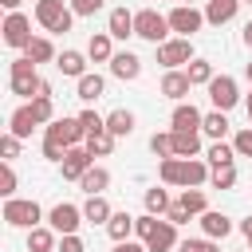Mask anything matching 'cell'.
<instances>
[{
  "label": "cell",
  "instance_id": "obj_1",
  "mask_svg": "<svg viewBox=\"0 0 252 252\" xmlns=\"http://www.w3.org/2000/svg\"><path fill=\"white\" fill-rule=\"evenodd\" d=\"M209 173H213L209 161H201V158H177V154L161 158V165H158L161 185H181V189H201L209 181Z\"/></svg>",
  "mask_w": 252,
  "mask_h": 252
},
{
  "label": "cell",
  "instance_id": "obj_2",
  "mask_svg": "<svg viewBox=\"0 0 252 252\" xmlns=\"http://www.w3.org/2000/svg\"><path fill=\"white\" fill-rule=\"evenodd\" d=\"M134 236L146 240L150 252H173V248L181 244V240H177V224L165 220V217H154V213H142V217L134 220Z\"/></svg>",
  "mask_w": 252,
  "mask_h": 252
},
{
  "label": "cell",
  "instance_id": "obj_3",
  "mask_svg": "<svg viewBox=\"0 0 252 252\" xmlns=\"http://www.w3.org/2000/svg\"><path fill=\"white\" fill-rule=\"evenodd\" d=\"M8 87H12V94H20V98H35V94H39L43 79H39V71H35V63H32L28 55L12 59V67H8Z\"/></svg>",
  "mask_w": 252,
  "mask_h": 252
},
{
  "label": "cell",
  "instance_id": "obj_4",
  "mask_svg": "<svg viewBox=\"0 0 252 252\" xmlns=\"http://www.w3.org/2000/svg\"><path fill=\"white\" fill-rule=\"evenodd\" d=\"M169 16H161L158 8H142V12H134V35L138 39H146V43H165L169 39Z\"/></svg>",
  "mask_w": 252,
  "mask_h": 252
},
{
  "label": "cell",
  "instance_id": "obj_5",
  "mask_svg": "<svg viewBox=\"0 0 252 252\" xmlns=\"http://www.w3.org/2000/svg\"><path fill=\"white\" fill-rule=\"evenodd\" d=\"M0 217H4V224H12V228H35V224L43 220V209H39L32 197H8Z\"/></svg>",
  "mask_w": 252,
  "mask_h": 252
},
{
  "label": "cell",
  "instance_id": "obj_6",
  "mask_svg": "<svg viewBox=\"0 0 252 252\" xmlns=\"http://www.w3.org/2000/svg\"><path fill=\"white\" fill-rule=\"evenodd\" d=\"M35 20H39L47 32L63 35V32H71V24H75V12H71L63 0H35Z\"/></svg>",
  "mask_w": 252,
  "mask_h": 252
},
{
  "label": "cell",
  "instance_id": "obj_7",
  "mask_svg": "<svg viewBox=\"0 0 252 252\" xmlns=\"http://www.w3.org/2000/svg\"><path fill=\"white\" fill-rule=\"evenodd\" d=\"M197 55H193V39L189 35H173L165 43H158V63L165 71H177V67H189Z\"/></svg>",
  "mask_w": 252,
  "mask_h": 252
},
{
  "label": "cell",
  "instance_id": "obj_8",
  "mask_svg": "<svg viewBox=\"0 0 252 252\" xmlns=\"http://www.w3.org/2000/svg\"><path fill=\"white\" fill-rule=\"evenodd\" d=\"M169 28L177 32V35H197L201 28H205V8H197V4H177L173 12H169Z\"/></svg>",
  "mask_w": 252,
  "mask_h": 252
},
{
  "label": "cell",
  "instance_id": "obj_9",
  "mask_svg": "<svg viewBox=\"0 0 252 252\" xmlns=\"http://www.w3.org/2000/svg\"><path fill=\"white\" fill-rule=\"evenodd\" d=\"M205 91H209V102H213L217 110H232V106L240 102V87H236L232 75H213V83H209Z\"/></svg>",
  "mask_w": 252,
  "mask_h": 252
},
{
  "label": "cell",
  "instance_id": "obj_10",
  "mask_svg": "<svg viewBox=\"0 0 252 252\" xmlns=\"http://www.w3.org/2000/svg\"><path fill=\"white\" fill-rule=\"evenodd\" d=\"M87 217H83V205H71V201H59L51 213H47V224L59 232V236H67V232H79V224H83Z\"/></svg>",
  "mask_w": 252,
  "mask_h": 252
},
{
  "label": "cell",
  "instance_id": "obj_11",
  "mask_svg": "<svg viewBox=\"0 0 252 252\" xmlns=\"http://www.w3.org/2000/svg\"><path fill=\"white\" fill-rule=\"evenodd\" d=\"M0 32H4V43L8 47H28L32 43V20L24 16V12H8L4 16V24H0Z\"/></svg>",
  "mask_w": 252,
  "mask_h": 252
},
{
  "label": "cell",
  "instance_id": "obj_12",
  "mask_svg": "<svg viewBox=\"0 0 252 252\" xmlns=\"http://www.w3.org/2000/svg\"><path fill=\"white\" fill-rule=\"evenodd\" d=\"M91 165H94V158H91V150H87V146H71V150H67V158L59 161V169H63V177H67V181H79Z\"/></svg>",
  "mask_w": 252,
  "mask_h": 252
},
{
  "label": "cell",
  "instance_id": "obj_13",
  "mask_svg": "<svg viewBox=\"0 0 252 252\" xmlns=\"http://www.w3.org/2000/svg\"><path fill=\"white\" fill-rule=\"evenodd\" d=\"M110 75L122 79V83H134V79L142 75V59H138L134 51H114V59H110Z\"/></svg>",
  "mask_w": 252,
  "mask_h": 252
},
{
  "label": "cell",
  "instance_id": "obj_14",
  "mask_svg": "<svg viewBox=\"0 0 252 252\" xmlns=\"http://www.w3.org/2000/svg\"><path fill=\"white\" fill-rule=\"evenodd\" d=\"M158 91H161L165 98H173V102H185V94L193 91V83H189V75L177 67V71H165V75H161V87H158Z\"/></svg>",
  "mask_w": 252,
  "mask_h": 252
},
{
  "label": "cell",
  "instance_id": "obj_15",
  "mask_svg": "<svg viewBox=\"0 0 252 252\" xmlns=\"http://www.w3.org/2000/svg\"><path fill=\"white\" fill-rule=\"evenodd\" d=\"M201 122H205V114L193 102H177L169 114V130H201Z\"/></svg>",
  "mask_w": 252,
  "mask_h": 252
},
{
  "label": "cell",
  "instance_id": "obj_16",
  "mask_svg": "<svg viewBox=\"0 0 252 252\" xmlns=\"http://www.w3.org/2000/svg\"><path fill=\"white\" fill-rule=\"evenodd\" d=\"M87 59H91V55L67 47V51L55 55V67H59V75H67V79H83V75H87Z\"/></svg>",
  "mask_w": 252,
  "mask_h": 252
},
{
  "label": "cell",
  "instance_id": "obj_17",
  "mask_svg": "<svg viewBox=\"0 0 252 252\" xmlns=\"http://www.w3.org/2000/svg\"><path fill=\"white\" fill-rule=\"evenodd\" d=\"M55 248H59V232L51 224L28 228V252H55Z\"/></svg>",
  "mask_w": 252,
  "mask_h": 252
},
{
  "label": "cell",
  "instance_id": "obj_18",
  "mask_svg": "<svg viewBox=\"0 0 252 252\" xmlns=\"http://www.w3.org/2000/svg\"><path fill=\"white\" fill-rule=\"evenodd\" d=\"M236 8H240V0H205V24L224 28V24L236 16Z\"/></svg>",
  "mask_w": 252,
  "mask_h": 252
},
{
  "label": "cell",
  "instance_id": "obj_19",
  "mask_svg": "<svg viewBox=\"0 0 252 252\" xmlns=\"http://www.w3.org/2000/svg\"><path fill=\"white\" fill-rule=\"evenodd\" d=\"M106 32H110L114 39H130V35H134V12H130V8H110Z\"/></svg>",
  "mask_w": 252,
  "mask_h": 252
},
{
  "label": "cell",
  "instance_id": "obj_20",
  "mask_svg": "<svg viewBox=\"0 0 252 252\" xmlns=\"http://www.w3.org/2000/svg\"><path fill=\"white\" fill-rule=\"evenodd\" d=\"M201 232L213 236V240H224V236L232 232V220H228L224 213H217V209H205V213H201Z\"/></svg>",
  "mask_w": 252,
  "mask_h": 252
},
{
  "label": "cell",
  "instance_id": "obj_21",
  "mask_svg": "<svg viewBox=\"0 0 252 252\" xmlns=\"http://www.w3.org/2000/svg\"><path fill=\"white\" fill-rule=\"evenodd\" d=\"M87 55H91V63H110L114 59V35L110 32H94L91 43H87Z\"/></svg>",
  "mask_w": 252,
  "mask_h": 252
},
{
  "label": "cell",
  "instance_id": "obj_22",
  "mask_svg": "<svg viewBox=\"0 0 252 252\" xmlns=\"http://www.w3.org/2000/svg\"><path fill=\"white\" fill-rule=\"evenodd\" d=\"M102 91H106V79H102V75H94V71H87L83 79H75V94H79L83 102H98V98H102Z\"/></svg>",
  "mask_w": 252,
  "mask_h": 252
},
{
  "label": "cell",
  "instance_id": "obj_23",
  "mask_svg": "<svg viewBox=\"0 0 252 252\" xmlns=\"http://www.w3.org/2000/svg\"><path fill=\"white\" fill-rule=\"evenodd\" d=\"M39 122H35V114H32V102H24V106H16L12 110V118H8V130L16 134V138H32V130H35Z\"/></svg>",
  "mask_w": 252,
  "mask_h": 252
},
{
  "label": "cell",
  "instance_id": "obj_24",
  "mask_svg": "<svg viewBox=\"0 0 252 252\" xmlns=\"http://www.w3.org/2000/svg\"><path fill=\"white\" fill-rule=\"evenodd\" d=\"M67 150H71V146L63 142V134L55 130V122H47V126H43V158H47V161H63Z\"/></svg>",
  "mask_w": 252,
  "mask_h": 252
},
{
  "label": "cell",
  "instance_id": "obj_25",
  "mask_svg": "<svg viewBox=\"0 0 252 252\" xmlns=\"http://www.w3.org/2000/svg\"><path fill=\"white\" fill-rule=\"evenodd\" d=\"M106 185H110V169H106V165H91V169L79 177V189H83L87 197H94V193H106Z\"/></svg>",
  "mask_w": 252,
  "mask_h": 252
},
{
  "label": "cell",
  "instance_id": "obj_26",
  "mask_svg": "<svg viewBox=\"0 0 252 252\" xmlns=\"http://www.w3.org/2000/svg\"><path fill=\"white\" fill-rule=\"evenodd\" d=\"M173 154L177 158H197L201 154V134L197 130H173Z\"/></svg>",
  "mask_w": 252,
  "mask_h": 252
},
{
  "label": "cell",
  "instance_id": "obj_27",
  "mask_svg": "<svg viewBox=\"0 0 252 252\" xmlns=\"http://www.w3.org/2000/svg\"><path fill=\"white\" fill-rule=\"evenodd\" d=\"M83 217H87L91 224H106V220L114 217V209H110V201H106L102 193H94V197H87V205H83Z\"/></svg>",
  "mask_w": 252,
  "mask_h": 252
},
{
  "label": "cell",
  "instance_id": "obj_28",
  "mask_svg": "<svg viewBox=\"0 0 252 252\" xmlns=\"http://www.w3.org/2000/svg\"><path fill=\"white\" fill-rule=\"evenodd\" d=\"M134 220H138V217H130L126 209L114 213V217L106 220V236H110L114 244H118V240H130V236H134Z\"/></svg>",
  "mask_w": 252,
  "mask_h": 252
},
{
  "label": "cell",
  "instance_id": "obj_29",
  "mask_svg": "<svg viewBox=\"0 0 252 252\" xmlns=\"http://www.w3.org/2000/svg\"><path fill=\"white\" fill-rule=\"evenodd\" d=\"M201 130H205V134H209L213 142H224V134H228V110H217V106H213V110L205 114Z\"/></svg>",
  "mask_w": 252,
  "mask_h": 252
},
{
  "label": "cell",
  "instance_id": "obj_30",
  "mask_svg": "<svg viewBox=\"0 0 252 252\" xmlns=\"http://www.w3.org/2000/svg\"><path fill=\"white\" fill-rule=\"evenodd\" d=\"M55 130L63 134L67 146H87V130H83L79 118H67V114H63V118H55Z\"/></svg>",
  "mask_w": 252,
  "mask_h": 252
},
{
  "label": "cell",
  "instance_id": "obj_31",
  "mask_svg": "<svg viewBox=\"0 0 252 252\" xmlns=\"http://www.w3.org/2000/svg\"><path fill=\"white\" fill-rule=\"evenodd\" d=\"M24 55L39 67V63H51V59H55V47H51V39H47V35H32V43L24 47Z\"/></svg>",
  "mask_w": 252,
  "mask_h": 252
},
{
  "label": "cell",
  "instance_id": "obj_32",
  "mask_svg": "<svg viewBox=\"0 0 252 252\" xmlns=\"http://www.w3.org/2000/svg\"><path fill=\"white\" fill-rule=\"evenodd\" d=\"M106 130H110L114 138H130V134H134V114L122 110V106L110 110V114H106Z\"/></svg>",
  "mask_w": 252,
  "mask_h": 252
},
{
  "label": "cell",
  "instance_id": "obj_33",
  "mask_svg": "<svg viewBox=\"0 0 252 252\" xmlns=\"http://www.w3.org/2000/svg\"><path fill=\"white\" fill-rule=\"evenodd\" d=\"M185 75H189V83H193V87H209L217 71H213V63H209V59H193V63L185 67Z\"/></svg>",
  "mask_w": 252,
  "mask_h": 252
},
{
  "label": "cell",
  "instance_id": "obj_34",
  "mask_svg": "<svg viewBox=\"0 0 252 252\" xmlns=\"http://www.w3.org/2000/svg\"><path fill=\"white\" fill-rule=\"evenodd\" d=\"M114 134L110 130H98V134H87V150H91V158H106L110 150H114Z\"/></svg>",
  "mask_w": 252,
  "mask_h": 252
},
{
  "label": "cell",
  "instance_id": "obj_35",
  "mask_svg": "<svg viewBox=\"0 0 252 252\" xmlns=\"http://www.w3.org/2000/svg\"><path fill=\"white\" fill-rule=\"evenodd\" d=\"M205 161H209L213 169H217V165H232V161H236V150H232L228 142H213V146L205 150Z\"/></svg>",
  "mask_w": 252,
  "mask_h": 252
},
{
  "label": "cell",
  "instance_id": "obj_36",
  "mask_svg": "<svg viewBox=\"0 0 252 252\" xmlns=\"http://www.w3.org/2000/svg\"><path fill=\"white\" fill-rule=\"evenodd\" d=\"M142 201H146V213H154V217H165V213H169V205H173V201H169V193H165V189H158V185H154V189H146V197H142Z\"/></svg>",
  "mask_w": 252,
  "mask_h": 252
},
{
  "label": "cell",
  "instance_id": "obj_37",
  "mask_svg": "<svg viewBox=\"0 0 252 252\" xmlns=\"http://www.w3.org/2000/svg\"><path fill=\"white\" fill-rule=\"evenodd\" d=\"M193 217H201L205 209H209V197H205V189H181V197H177Z\"/></svg>",
  "mask_w": 252,
  "mask_h": 252
},
{
  "label": "cell",
  "instance_id": "obj_38",
  "mask_svg": "<svg viewBox=\"0 0 252 252\" xmlns=\"http://www.w3.org/2000/svg\"><path fill=\"white\" fill-rule=\"evenodd\" d=\"M28 102H32V114H35V122H39V126L55 122V102H51L47 94H39V98H28Z\"/></svg>",
  "mask_w": 252,
  "mask_h": 252
},
{
  "label": "cell",
  "instance_id": "obj_39",
  "mask_svg": "<svg viewBox=\"0 0 252 252\" xmlns=\"http://www.w3.org/2000/svg\"><path fill=\"white\" fill-rule=\"evenodd\" d=\"M209 185H213V189H232V185H236V165H217V169L209 173Z\"/></svg>",
  "mask_w": 252,
  "mask_h": 252
},
{
  "label": "cell",
  "instance_id": "obj_40",
  "mask_svg": "<svg viewBox=\"0 0 252 252\" xmlns=\"http://www.w3.org/2000/svg\"><path fill=\"white\" fill-rule=\"evenodd\" d=\"M177 252H220V244L213 236H189V240L177 244Z\"/></svg>",
  "mask_w": 252,
  "mask_h": 252
},
{
  "label": "cell",
  "instance_id": "obj_41",
  "mask_svg": "<svg viewBox=\"0 0 252 252\" xmlns=\"http://www.w3.org/2000/svg\"><path fill=\"white\" fill-rule=\"evenodd\" d=\"M16 185H20V181H16V169H12V161H4V165H0V197H4V201L16 197Z\"/></svg>",
  "mask_w": 252,
  "mask_h": 252
},
{
  "label": "cell",
  "instance_id": "obj_42",
  "mask_svg": "<svg viewBox=\"0 0 252 252\" xmlns=\"http://www.w3.org/2000/svg\"><path fill=\"white\" fill-rule=\"evenodd\" d=\"M150 150H154L158 158H173V130H165V134H154V138H150Z\"/></svg>",
  "mask_w": 252,
  "mask_h": 252
},
{
  "label": "cell",
  "instance_id": "obj_43",
  "mask_svg": "<svg viewBox=\"0 0 252 252\" xmlns=\"http://www.w3.org/2000/svg\"><path fill=\"white\" fill-rule=\"evenodd\" d=\"M232 150H236V158H252V126L236 130V138H232Z\"/></svg>",
  "mask_w": 252,
  "mask_h": 252
},
{
  "label": "cell",
  "instance_id": "obj_44",
  "mask_svg": "<svg viewBox=\"0 0 252 252\" xmlns=\"http://www.w3.org/2000/svg\"><path fill=\"white\" fill-rule=\"evenodd\" d=\"M79 122H83V130H87V134H98V130H106V118H102L98 110H83V114H79Z\"/></svg>",
  "mask_w": 252,
  "mask_h": 252
},
{
  "label": "cell",
  "instance_id": "obj_45",
  "mask_svg": "<svg viewBox=\"0 0 252 252\" xmlns=\"http://www.w3.org/2000/svg\"><path fill=\"white\" fill-rule=\"evenodd\" d=\"M20 142H24V138H16L12 130L0 138V154H4V161H16V158H20Z\"/></svg>",
  "mask_w": 252,
  "mask_h": 252
},
{
  "label": "cell",
  "instance_id": "obj_46",
  "mask_svg": "<svg viewBox=\"0 0 252 252\" xmlns=\"http://www.w3.org/2000/svg\"><path fill=\"white\" fill-rule=\"evenodd\" d=\"M102 4L106 0H71V12L75 16H94V12H102Z\"/></svg>",
  "mask_w": 252,
  "mask_h": 252
},
{
  "label": "cell",
  "instance_id": "obj_47",
  "mask_svg": "<svg viewBox=\"0 0 252 252\" xmlns=\"http://www.w3.org/2000/svg\"><path fill=\"white\" fill-rule=\"evenodd\" d=\"M55 252H87V248H83V236L79 232H67V236H59V248Z\"/></svg>",
  "mask_w": 252,
  "mask_h": 252
},
{
  "label": "cell",
  "instance_id": "obj_48",
  "mask_svg": "<svg viewBox=\"0 0 252 252\" xmlns=\"http://www.w3.org/2000/svg\"><path fill=\"white\" fill-rule=\"evenodd\" d=\"M189 217H193V213H189L181 201H173V205H169V213H165V220H173V224H189Z\"/></svg>",
  "mask_w": 252,
  "mask_h": 252
},
{
  "label": "cell",
  "instance_id": "obj_49",
  "mask_svg": "<svg viewBox=\"0 0 252 252\" xmlns=\"http://www.w3.org/2000/svg\"><path fill=\"white\" fill-rule=\"evenodd\" d=\"M114 252H150V248H146V240H134V236H130V240H118Z\"/></svg>",
  "mask_w": 252,
  "mask_h": 252
},
{
  "label": "cell",
  "instance_id": "obj_50",
  "mask_svg": "<svg viewBox=\"0 0 252 252\" xmlns=\"http://www.w3.org/2000/svg\"><path fill=\"white\" fill-rule=\"evenodd\" d=\"M240 232H244V240H248V244H252V213H248V217H244V220H240Z\"/></svg>",
  "mask_w": 252,
  "mask_h": 252
},
{
  "label": "cell",
  "instance_id": "obj_51",
  "mask_svg": "<svg viewBox=\"0 0 252 252\" xmlns=\"http://www.w3.org/2000/svg\"><path fill=\"white\" fill-rule=\"evenodd\" d=\"M244 47H248V51H252V20H248V24H244Z\"/></svg>",
  "mask_w": 252,
  "mask_h": 252
},
{
  "label": "cell",
  "instance_id": "obj_52",
  "mask_svg": "<svg viewBox=\"0 0 252 252\" xmlns=\"http://www.w3.org/2000/svg\"><path fill=\"white\" fill-rule=\"evenodd\" d=\"M0 4H4L8 12H20V4H24V0H0Z\"/></svg>",
  "mask_w": 252,
  "mask_h": 252
},
{
  "label": "cell",
  "instance_id": "obj_53",
  "mask_svg": "<svg viewBox=\"0 0 252 252\" xmlns=\"http://www.w3.org/2000/svg\"><path fill=\"white\" fill-rule=\"evenodd\" d=\"M244 110H248V126H252V91H248V98H244Z\"/></svg>",
  "mask_w": 252,
  "mask_h": 252
},
{
  "label": "cell",
  "instance_id": "obj_54",
  "mask_svg": "<svg viewBox=\"0 0 252 252\" xmlns=\"http://www.w3.org/2000/svg\"><path fill=\"white\" fill-rule=\"evenodd\" d=\"M244 75H248V83H252V63H244Z\"/></svg>",
  "mask_w": 252,
  "mask_h": 252
},
{
  "label": "cell",
  "instance_id": "obj_55",
  "mask_svg": "<svg viewBox=\"0 0 252 252\" xmlns=\"http://www.w3.org/2000/svg\"><path fill=\"white\" fill-rule=\"evenodd\" d=\"M181 4H197V0H181Z\"/></svg>",
  "mask_w": 252,
  "mask_h": 252
},
{
  "label": "cell",
  "instance_id": "obj_56",
  "mask_svg": "<svg viewBox=\"0 0 252 252\" xmlns=\"http://www.w3.org/2000/svg\"><path fill=\"white\" fill-rule=\"evenodd\" d=\"M240 4H252V0H240Z\"/></svg>",
  "mask_w": 252,
  "mask_h": 252
}]
</instances>
